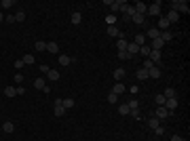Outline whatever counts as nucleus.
<instances>
[{"label": "nucleus", "instance_id": "44", "mask_svg": "<svg viewBox=\"0 0 190 141\" xmlns=\"http://www.w3.org/2000/svg\"><path fill=\"white\" fill-rule=\"evenodd\" d=\"M150 68H154V63H152L150 59H146V61H144V70H150Z\"/></svg>", "mask_w": 190, "mask_h": 141}, {"label": "nucleus", "instance_id": "31", "mask_svg": "<svg viewBox=\"0 0 190 141\" xmlns=\"http://www.w3.org/2000/svg\"><path fill=\"white\" fill-rule=\"evenodd\" d=\"M148 124H150V129L154 131L156 126H161V120H158V118H154V116H152V118H150V122H148Z\"/></svg>", "mask_w": 190, "mask_h": 141}, {"label": "nucleus", "instance_id": "48", "mask_svg": "<svg viewBox=\"0 0 190 141\" xmlns=\"http://www.w3.org/2000/svg\"><path fill=\"white\" fill-rule=\"evenodd\" d=\"M129 91H131V93H133V95H137V93H140V86H137V84H133V86H131Z\"/></svg>", "mask_w": 190, "mask_h": 141}, {"label": "nucleus", "instance_id": "32", "mask_svg": "<svg viewBox=\"0 0 190 141\" xmlns=\"http://www.w3.org/2000/svg\"><path fill=\"white\" fill-rule=\"evenodd\" d=\"M135 44H137V47L146 44V36H144V34H137V36H135Z\"/></svg>", "mask_w": 190, "mask_h": 141}, {"label": "nucleus", "instance_id": "34", "mask_svg": "<svg viewBox=\"0 0 190 141\" xmlns=\"http://www.w3.org/2000/svg\"><path fill=\"white\" fill-rule=\"evenodd\" d=\"M127 40H123V38H119V42H116V47H119V51H127Z\"/></svg>", "mask_w": 190, "mask_h": 141}, {"label": "nucleus", "instance_id": "11", "mask_svg": "<svg viewBox=\"0 0 190 141\" xmlns=\"http://www.w3.org/2000/svg\"><path fill=\"white\" fill-rule=\"evenodd\" d=\"M61 101H63V99H55V116H63V114H66V110H63V106H61Z\"/></svg>", "mask_w": 190, "mask_h": 141}, {"label": "nucleus", "instance_id": "6", "mask_svg": "<svg viewBox=\"0 0 190 141\" xmlns=\"http://www.w3.org/2000/svg\"><path fill=\"white\" fill-rule=\"evenodd\" d=\"M47 51H49V53H53V55H57V53H59V44H57L55 40H49V42H47Z\"/></svg>", "mask_w": 190, "mask_h": 141}, {"label": "nucleus", "instance_id": "14", "mask_svg": "<svg viewBox=\"0 0 190 141\" xmlns=\"http://www.w3.org/2000/svg\"><path fill=\"white\" fill-rule=\"evenodd\" d=\"M148 78H161V68H158V65L150 68V70H148Z\"/></svg>", "mask_w": 190, "mask_h": 141}, {"label": "nucleus", "instance_id": "27", "mask_svg": "<svg viewBox=\"0 0 190 141\" xmlns=\"http://www.w3.org/2000/svg\"><path fill=\"white\" fill-rule=\"evenodd\" d=\"M167 27H169V21H167L165 17H161V21H158V30H161V32H167Z\"/></svg>", "mask_w": 190, "mask_h": 141}, {"label": "nucleus", "instance_id": "1", "mask_svg": "<svg viewBox=\"0 0 190 141\" xmlns=\"http://www.w3.org/2000/svg\"><path fill=\"white\" fill-rule=\"evenodd\" d=\"M169 6H171V11H175L178 15H179V13H186V15L190 13V6H188V2H186V0H173Z\"/></svg>", "mask_w": 190, "mask_h": 141}, {"label": "nucleus", "instance_id": "50", "mask_svg": "<svg viewBox=\"0 0 190 141\" xmlns=\"http://www.w3.org/2000/svg\"><path fill=\"white\" fill-rule=\"evenodd\" d=\"M0 9H2V4H0Z\"/></svg>", "mask_w": 190, "mask_h": 141}, {"label": "nucleus", "instance_id": "49", "mask_svg": "<svg viewBox=\"0 0 190 141\" xmlns=\"http://www.w3.org/2000/svg\"><path fill=\"white\" fill-rule=\"evenodd\" d=\"M2 21H4V15H2V13H0V23H2Z\"/></svg>", "mask_w": 190, "mask_h": 141}, {"label": "nucleus", "instance_id": "39", "mask_svg": "<svg viewBox=\"0 0 190 141\" xmlns=\"http://www.w3.org/2000/svg\"><path fill=\"white\" fill-rule=\"evenodd\" d=\"M140 53L148 57V55H150V47H148V44H142V47H140Z\"/></svg>", "mask_w": 190, "mask_h": 141}, {"label": "nucleus", "instance_id": "26", "mask_svg": "<svg viewBox=\"0 0 190 141\" xmlns=\"http://www.w3.org/2000/svg\"><path fill=\"white\" fill-rule=\"evenodd\" d=\"M80 21H83V15H80L78 11H76V13H72V23H74V25H78Z\"/></svg>", "mask_w": 190, "mask_h": 141}, {"label": "nucleus", "instance_id": "45", "mask_svg": "<svg viewBox=\"0 0 190 141\" xmlns=\"http://www.w3.org/2000/svg\"><path fill=\"white\" fill-rule=\"evenodd\" d=\"M15 82H17V84L24 82V74H19V72H17V74H15Z\"/></svg>", "mask_w": 190, "mask_h": 141}, {"label": "nucleus", "instance_id": "42", "mask_svg": "<svg viewBox=\"0 0 190 141\" xmlns=\"http://www.w3.org/2000/svg\"><path fill=\"white\" fill-rule=\"evenodd\" d=\"M119 59H131V55L127 51H119Z\"/></svg>", "mask_w": 190, "mask_h": 141}, {"label": "nucleus", "instance_id": "29", "mask_svg": "<svg viewBox=\"0 0 190 141\" xmlns=\"http://www.w3.org/2000/svg\"><path fill=\"white\" fill-rule=\"evenodd\" d=\"M72 61H74V59L68 57V55H59V63H61V65H70Z\"/></svg>", "mask_w": 190, "mask_h": 141}, {"label": "nucleus", "instance_id": "40", "mask_svg": "<svg viewBox=\"0 0 190 141\" xmlns=\"http://www.w3.org/2000/svg\"><path fill=\"white\" fill-rule=\"evenodd\" d=\"M0 4H2V9H11L13 4H15V2H13V0H2Z\"/></svg>", "mask_w": 190, "mask_h": 141}, {"label": "nucleus", "instance_id": "4", "mask_svg": "<svg viewBox=\"0 0 190 141\" xmlns=\"http://www.w3.org/2000/svg\"><path fill=\"white\" fill-rule=\"evenodd\" d=\"M146 15H150V17H156V15H161V0H158V2H154L152 6H148Z\"/></svg>", "mask_w": 190, "mask_h": 141}, {"label": "nucleus", "instance_id": "13", "mask_svg": "<svg viewBox=\"0 0 190 141\" xmlns=\"http://www.w3.org/2000/svg\"><path fill=\"white\" fill-rule=\"evenodd\" d=\"M148 59H150L152 63H161V51H150Z\"/></svg>", "mask_w": 190, "mask_h": 141}, {"label": "nucleus", "instance_id": "2", "mask_svg": "<svg viewBox=\"0 0 190 141\" xmlns=\"http://www.w3.org/2000/svg\"><path fill=\"white\" fill-rule=\"evenodd\" d=\"M127 106H129V114H131L133 118H137V116H140V103H137V99H131Z\"/></svg>", "mask_w": 190, "mask_h": 141}, {"label": "nucleus", "instance_id": "19", "mask_svg": "<svg viewBox=\"0 0 190 141\" xmlns=\"http://www.w3.org/2000/svg\"><path fill=\"white\" fill-rule=\"evenodd\" d=\"M47 78L51 80V82L59 80V72H57V70H49V72H47Z\"/></svg>", "mask_w": 190, "mask_h": 141}, {"label": "nucleus", "instance_id": "22", "mask_svg": "<svg viewBox=\"0 0 190 141\" xmlns=\"http://www.w3.org/2000/svg\"><path fill=\"white\" fill-rule=\"evenodd\" d=\"M47 86V82H45V78H36L34 80V89H38V91H42Z\"/></svg>", "mask_w": 190, "mask_h": 141}, {"label": "nucleus", "instance_id": "7", "mask_svg": "<svg viewBox=\"0 0 190 141\" xmlns=\"http://www.w3.org/2000/svg\"><path fill=\"white\" fill-rule=\"evenodd\" d=\"M163 107H167V112H173V110L178 107V97H173V99H167Z\"/></svg>", "mask_w": 190, "mask_h": 141}, {"label": "nucleus", "instance_id": "15", "mask_svg": "<svg viewBox=\"0 0 190 141\" xmlns=\"http://www.w3.org/2000/svg\"><path fill=\"white\" fill-rule=\"evenodd\" d=\"M167 21H169V23H175V21H178L179 19V15L175 11H171V9H169V13H167V17H165Z\"/></svg>", "mask_w": 190, "mask_h": 141}, {"label": "nucleus", "instance_id": "43", "mask_svg": "<svg viewBox=\"0 0 190 141\" xmlns=\"http://www.w3.org/2000/svg\"><path fill=\"white\" fill-rule=\"evenodd\" d=\"M154 133L158 135V137H163V135H165V126H156V129H154Z\"/></svg>", "mask_w": 190, "mask_h": 141}, {"label": "nucleus", "instance_id": "23", "mask_svg": "<svg viewBox=\"0 0 190 141\" xmlns=\"http://www.w3.org/2000/svg\"><path fill=\"white\" fill-rule=\"evenodd\" d=\"M61 106H63V110H70V107H74V99H72V97H66V99L61 101Z\"/></svg>", "mask_w": 190, "mask_h": 141}, {"label": "nucleus", "instance_id": "17", "mask_svg": "<svg viewBox=\"0 0 190 141\" xmlns=\"http://www.w3.org/2000/svg\"><path fill=\"white\" fill-rule=\"evenodd\" d=\"M163 47H165V42H163L161 38H156V40H152V47H150V51H161Z\"/></svg>", "mask_w": 190, "mask_h": 141}, {"label": "nucleus", "instance_id": "38", "mask_svg": "<svg viewBox=\"0 0 190 141\" xmlns=\"http://www.w3.org/2000/svg\"><path fill=\"white\" fill-rule=\"evenodd\" d=\"M116 101H119V95H114V93H110V95H108V103H112V106H114Z\"/></svg>", "mask_w": 190, "mask_h": 141}, {"label": "nucleus", "instance_id": "20", "mask_svg": "<svg viewBox=\"0 0 190 141\" xmlns=\"http://www.w3.org/2000/svg\"><path fill=\"white\" fill-rule=\"evenodd\" d=\"M34 48L38 51V53H42V51H47V42H45V40H36V42H34Z\"/></svg>", "mask_w": 190, "mask_h": 141}, {"label": "nucleus", "instance_id": "41", "mask_svg": "<svg viewBox=\"0 0 190 141\" xmlns=\"http://www.w3.org/2000/svg\"><path fill=\"white\" fill-rule=\"evenodd\" d=\"M106 23L114 25V23H116V15H108V17H106Z\"/></svg>", "mask_w": 190, "mask_h": 141}, {"label": "nucleus", "instance_id": "46", "mask_svg": "<svg viewBox=\"0 0 190 141\" xmlns=\"http://www.w3.org/2000/svg\"><path fill=\"white\" fill-rule=\"evenodd\" d=\"M24 65H25V63H24V61H21V59H17V61H15V70H21Z\"/></svg>", "mask_w": 190, "mask_h": 141}, {"label": "nucleus", "instance_id": "21", "mask_svg": "<svg viewBox=\"0 0 190 141\" xmlns=\"http://www.w3.org/2000/svg\"><path fill=\"white\" fill-rule=\"evenodd\" d=\"M135 76H137V80H148V70L140 68V70L135 72Z\"/></svg>", "mask_w": 190, "mask_h": 141}, {"label": "nucleus", "instance_id": "8", "mask_svg": "<svg viewBox=\"0 0 190 141\" xmlns=\"http://www.w3.org/2000/svg\"><path fill=\"white\" fill-rule=\"evenodd\" d=\"M108 36H112V38H120V30L116 27V25H108Z\"/></svg>", "mask_w": 190, "mask_h": 141}, {"label": "nucleus", "instance_id": "28", "mask_svg": "<svg viewBox=\"0 0 190 141\" xmlns=\"http://www.w3.org/2000/svg\"><path fill=\"white\" fill-rule=\"evenodd\" d=\"M2 131H4V133H13V131H15V124H13V122H9V120H6V122L2 124Z\"/></svg>", "mask_w": 190, "mask_h": 141}, {"label": "nucleus", "instance_id": "37", "mask_svg": "<svg viewBox=\"0 0 190 141\" xmlns=\"http://www.w3.org/2000/svg\"><path fill=\"white\" fill-rule=\"evenodd\" d=\"M13 17H15V21H19V23L25 21V13L24 11H17V15H13Z\"/></svg>", "mask_w": 190, "mask_h": 141}, {"label": "nucleus", "instance_id": "3", "mask_svg": "<svg viewBox=\"0 0 190 141\" xmlns=\"http://www.w3.org/2000/svg\"><path fill=\"white\" fill-rule=\"evenodd\" d=\"M169 114L171 112H167V107H163V106H158L154 110V118H158V120H165V118H169Z\"/></svg>", "mask_w": 190, "mask_h": 141}, {"label": "nucleus", "instance_id": "12", "mask_svg": "<svg viewBox=\"0 0 190 141\" xmlns=\"http://www.w3.org/2000/svg\"><path fill=\"white\" fill-rule=\"evenodd\" d=\"M125 91H127V89H125V84H123V82H116L114 86H112V91H110V93L120 95V93H125Z\"/></svg>", "mask_w": 190, "mask_h": 141}, {"label": "nucleus", "instance_id": "16", "mask_svg": "<svg viewBox=\"0 0 190 141\" xmlns=\"http://www.w3.org/2000/svg\"><path fill=\"white\" fill-rule=\"evenodd\" d=\"M131 21H133L135 25H144V23H146V17H144V15H137V13H135V15L131 17Z\"/></svg>", "mask_w": 190, "mask_h": 141}, {"label": "nucleus", "instance_id": "18", "mask_svg": "<svg viewBox=\"0 0 190 141\" xmlns=\"http://www.w3.org/2000/svg\"><path fill=\"white\" fill-rule=\"evenodd\" d=\"M148 38H152V40H156V38H158V36H161V30H158V27H150V30H148Z\"/></svg>", "mask_w": 190, "mask_h": 141}, {"label": "nucleus", "instance_id": "35", "mask_svg": "<svg viewBox=\"0 0 190 141\" xmlns=\"http://www.w3.org/2000/svg\"><path fill=\"white\" fill-rule=\"evenodd\" d=\"M21 61H24L25 65H32V63H34V55H24V57H21Z\"/></svg>", "mask_w": 190, "mask_h": 141}, {"label": "nucleus", "instance_id": "5", "mask_svg": "<svg viewBox=\"0 0 190 141\" xmlns=\"http://www.w3.org/2000/svg\"><path fill=\"white\" fill-rule=\"evenodd\" d=\"M127 2H123V0H114L112 4H110V9H112V15L114 13H119V11H123V6H125Z\"/></svg>", "mask_w": 190, "mask_h": 141}, {"label": "nucleus", "instance_id": "10", "mask_svg": "<svg viewBox=\"0 0 190 141\" xmlns=\"http://www.w3.org/2000/svg\"><path fill=\"white\" fill-rule=\"evenodd\" d=\"M125 76H127L125 68H116V70H114V80H116V82H120V80L125 78Z\"/></svg>", "mask_w": 190, "mask_h": 141}, {"label": "nucleus", "instance_id": "25", "mask_svg": "<svg viewBox=\"0 0 190 141\" xmlns=\"http://www.w3.org/2000/svg\"><path fill=\"white\" fill-rule=\"evenodd\" d=\"M165 99H173V97H178V91L175 89H165Z\"/></svg>", "mask_w": 190, "mask_h": 141}, {"label": "nucleus", "instance_id": "30", "mask_svg": "<svg viewBox=\"0 0 190 141\" xmlns=\"http://www.w3.org/2000/svg\"><path fill=\"white\" fill-rule=\"evenodd\" d=\"M4 95H6V97H15V95H17V89H15V86H6V89H4Z\"/></svg>", "mask_w": 190, "mask_h": 141}, {"label": "nucleus", "instance_id": "24", "mask_svg": "<svg viewBox=\"0 0 190 141\" xmlns=\"http://www.w3.org/2000/svg\"><path fill=\"white\" fill-rule=\"evenodd\" d=\"M158 38H161V40L167 44L169 40H173V34H171V32H161V36H158Z\"/></svg>", "mask_w": 190, "mask_h": 141}, {"label": "nucleus", "instance_id": "47", "mask_svg": "<svg viewBox=\"0 0 190 141\" xmlns=\"http://www.w3.org/2000/svg\"><path fill=\"white\" fill-rule=\"evenodd\" d=\"M169 141H186V139H184L182 135H171V139H169Z\"/></svg>", "mask_w": 190, "mask_h": 141}, {"label": "nucleus", "instance_id": "36", "mask_svg": "<svg viewBox=\"0 0 190 141\" xmlns=\"http://www.w3.org/2000/svg\"><path fill=\"white\" fill-rule=\"evenodd\" d=\"M154 101H156V106H165L167 99H165V95L161 93V95H156V97H154Z\"/></svg>", "mask_w": 190, "mask_h": 141}, {"label": "nucleus", "instance_id": "9", "mask_svg": "<svg viewBox=\"0 0 190 141\" xmlns=\"http://www.w3.org/2000/svg\"><path fill=\"white\" fill-rule=\"evenodd\" d=\"M127 53H129L131 57H135V55L140 53V47H137L135 42H129V44H127Z\"/></svg>", "mask_w": 190, "mask_h": 141}, {"label": "nucleus", "instance_id": "33", "mask_svg": "<svg viewBox=\"0 0 190 141\" xmlns=\"http://www.w3.org/2000/svg\"><path fill=\"white\" fill-rule=\"evenodd\" d=\"M119 114H120V116H127V114H129V106H127V103L119 106Z\"/></svg>", "mask_w": 190, "mask_h": 141}]
</instances>
